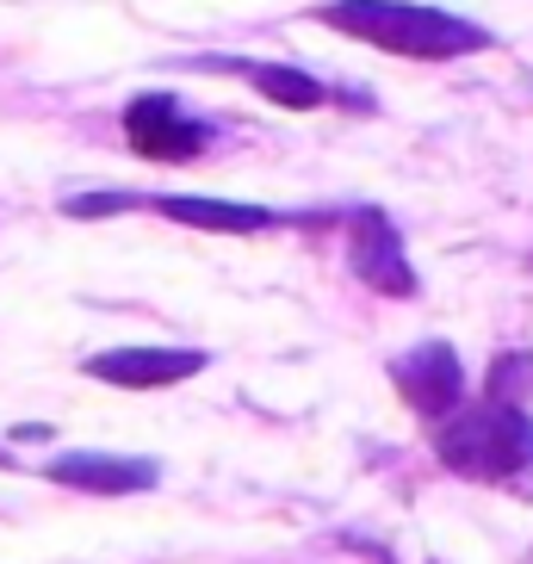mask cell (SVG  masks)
<instances>
[{
    "label": "cell",
    "instance_id": "obj_1",
    "mask_svg": "<svg viewBox=\"0 0 533 564\" xmlns=\"http://www.w3.org/2000/svg\"><path fill=\"white\" fill-rule=\"evenodd\" d=\"M323 25L360 37V44H379L391 56H471V51H490V32L471 25V19H453L440 7H416V0H329L317 7Z\"/></svg>",
    "mask_w": 533,
    "mask_h": 564
},
{
    "label": "cell",
    "instance_id": "obj_2",
    "mask_svg": "<svg viewBox=\"0 0 533 564\" xmlns=\"http://www.w3.org/2000/svg\"><path fill=\"white\" fill-rule=\"evenodd\" d=\"M434 453L466 478H515L533 459V422L509 403H483V410L453 415L434 441Z\"/></svg>",
    "mask_w": 533,
    "mask_h": 564
},
{
    "label": "cell",
    "instance_id": "obj_3",
    "mask_svg": "<svg viewBox=\"0 0 533 564\" xmlns=\"http://www.w3.org/2000/svg\"><path fill=\"white\" fill-rule=\"evenodd\" d=\"M124 137H131L137 155H150V162H193V155L211 143L199 118H186L174 94H137L124 106Z\"/></svg>",
    "mask_w": 533,
    "mask_h": 564
},
{
    "label": "cell",
    "instance_id": "obj_4",
    "mask_svg": "<svg viewBox=\"0 0 533 564\" xmlns=\"http://www.w3.org/2000/svg\"><path fill=\"white\" fill-rule=\"evenodd\" d=\"M87 379L118 384V391H162V384H181L193 372H205V354L199 348H106L81 366Z\"/></svg>",
    "mask_w": 533,
    "mask_h": 564
},
{
    "label": "cell",
    "instance_id": "obj_5",
    "mask_svg": "<svg viewBox=\"0 0 533 564\" xmlns=\"http://www.w3.org/2000/svg\"><path fill=\"white\" fill-rule=\"evenodd\" d=\"M348 261H353V273H360L372 292H384V299H416V273H410V261H403L398 230H391V217H384V212H360V217H353Z\"/></svg>",
    "mask_w": 533,
    "mask_h": 564
},
{
    "label": "cell",
    "instance_id": "obj_6",
    "mask_svg": "<svg viewBox=\"0 0 533 564\" xmlns=\"http://www.w3.org/2000/svg\"><path fill=\"white\" fill-rule=\"evenodd\" d=\"M391 379H398V391L410 398V410H422V415H447L453 403H459V391H466V379H459V354H453L447 341H422V348H410L398 366H391Z\"/></svg>",
    "mask_w": 533,
    "mask_h": 564
},
{
    "label": "cell",
    "instance_id": "obj_7",
    "mask_svg": "<svg viewBox=\"0 0 533 564\" xmlns=\"http://www.w3.org/2000/svg\"><path fill=\"white\" fill-rule=\"evenodd\" d=\"M51 484H68V490H94V497H137L162 478L155 459H118V453H63V459L44 465Z\"/></svg>",
    "mask_w": 533,
    "mask_h": 564
},
{
    "label": "cell",
    "instance_id": "obj_8",
    "mask_svg": "<svg viewBox=\"0 0 533 564\" xmlns=\"http://www.w3.org/2000/svg\"><path fill=\"white\" fill-rule=\"evenodd\" d=\"M155 212L174 217V224H193V230H217V236H261L266 224H273V212H261V205L186 199V193H167V199H155Z\"/></svg>",
    "mask_w": 533,
    "mask_h": 564
},
{
    "label": "cell",
    "instance_id": "obj_9",
    "mask_svg": "<svg viewBox=\"0 0 533 564\" xmlns=\"http://www.w3.org/2000/svg\"><path fill=\"white\" fill-rule=\"evenodd\" d=\"M242 75H249L273 106H292V112H317L323 106V82H311V75H298V68H285V63H249Z\"/></svg>",
    "mask_w": 533,
    "mask_h": 564
},
{
    "label": "cell",
    "instance_id": "obj_10",
    "mask_svg": "<svg viewBox=\"0 0 533 564\" xmlns=\"http://www.w3.org/2000/svg\"><path fill=\"white\" fill-rule=\"evenodd\" d=\"M131 205H143L137 193H94V199H68L63 212L68 217H106V212H131Z\"/></svg>",
    "mask_w": 533,
    "mask_h": 564
}]
</instances>
